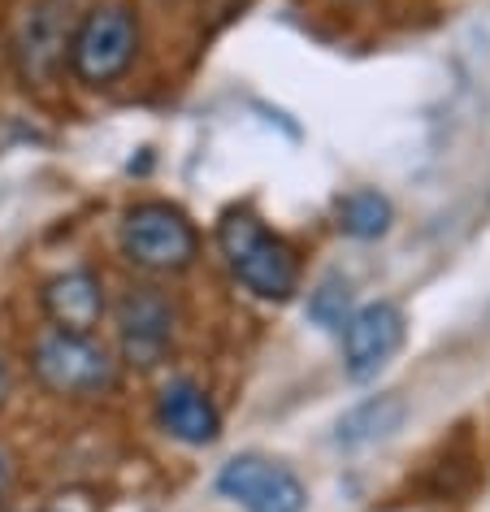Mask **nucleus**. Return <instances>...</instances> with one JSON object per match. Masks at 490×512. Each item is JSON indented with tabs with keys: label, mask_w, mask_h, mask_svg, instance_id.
Masks as SVG:
<instances>
[{
	"label": "nucleus",
	"mask_w": 490,
	"mask_h": 512,
	"mask_svg": "<svg viewBox=\"0 0 490 512\" xmlns=\"http://www.w3.org/2000/svg\"><path fill=\"white\" fill-rule=\"evenodd\" d=\"M135 48H139V27H135V14L122 5H100L92 9L79 27L70 31V70L79 74L83 83L92 87H105L113 79H122L135 61Z\"/></svg>",
	"instance_id": "3"
},
{
	"label": "nucleus",
	"mask_w": 490,
	"mask_h": 512,
	"mask_svg": "<svg viewBox=\"0 0 490 512\" xmlns=\"http://www.w3.org/2000/svg\"><path fill=\"white\" fill-rule=\"evenodd\" d=\"M118 339L126 361L139 369H152L157 361H165L174 343V313L165 296H157L152 287H135L126 291V300L118 304Z\"/></svg>",
	"instance_id": "7"
},
{
	"label": "nucleus",
	"mask_w": 490,
	"mask_h": 512,
	"mask_svg": "<svg viewBox=\"0 0 490 512\" xmlns=\"http://www.w3.org/2000/svg\"><path fill=\"white\" fill-rule=\"evenodd\" d=\"M217 491L235 499L243 512H304L308 491L287 465L269 456H235L217 473Z\"/></svg>",
	"instance_id": "5"
},
{
	"label": "nucleus",
	"mask_w": 490,
	"mask_h": 512,
	"mask_svg": "<svg viewBox=\"0 0 490 512\" xmlns=\"http://www.w3.org/2000/svg\"><path fill=\"white\" fill-rule=\"evenodd\" d=\"M5 482H9V469H5V456H0V495H5Z\"/></svg>",
	"instance_id": "16"
},
{
	"label": "nucleus",
	"mask_w": 490,
	"mask_h": 512,
	"mask_svg": "<svg viewBox=\"0 0 490 512\" xmlns=\"http://www.w3.org/2000/svg\"><path fill=\"white\" fill-rule=\"evenodd\" d=\"M404 343V313L395 304H365L343 322V369L347 378L369 382L378 378V369H386V361L399 352Z\"/></svg>",
	"instance_id": "6"
},
{
	"label": "nucleus",
	"mask_w": 490,
	"mask_h": 512,
	"mask_svg": "<svg viewBox=\"0 0 490 512\" xmlns=\"http://www.w3.org/2000/svg\"><path fill=\"white\" fill-rule=\"evenodd\" d=\"M122 252L126 261L152 274H178L196 261L200 239L174 204H135L122 222Z\"/></svg>",
	"instance_id": "2"
},
{
	"label": "nucleus",
	"mask_w": 490,
	"mask_h": 512,
	"mask_svg": "<svg viewBox=\"0 0 490 512\" xmlns=\"http://www.w3.org/2000/svg\"><path fill=\"white\" fill-rule=\"evenodd\" d=\"M217 243H222L230 274H235L252 296L291 300V291L300 287V261H295V252L248 209H230L222 217Z\"/></svg>",
	"instance_id": "1"
},
{
	"label": "nucleus",
	"mask_w": 490,
	"mask_h": 512,
	"mask_svg": "<svg viewBox=\"0 0 490 512\" xmlns=\"http://www.w3.org/2000/svg\"><path fill=\"white\" fill-rule=\"evenodd\" d=\"M70 31H66V0H40L14 35V57L27 79H53L66 66Z\"/></svg>",
	"instance_id": "8"
},
{
	"label": "nucleus",
	"mask_w": 490,
	"mask_h": 512,
	"mask_svg": "<svg viewBox=\"0 0 490 512\" xmlns=\"http://www.w3.org/2000/svg\"><path fill=\"white\" fill-rule=\"evenodd\" d=\"M44 313L53 330L66 335H92L105 317V283L92 270H70L44 283Z\"/></svg>",
	"instance_id": "9"
},
{
	"label": "nucleus",
	"mask_w": 490,
	"mask_h": 512,
	"mask_svg": "<svg viewBox=\"0 0 490 512\" xmlns=\"http://www.w3.org/2000/svg\"><path fill=\"white\" fill-rule=\"evenodd\" d=\"M157 421H161V430L170 434V439L191 443V447H204V443H213L217 434H222V417H217L213 400L187 378H178V382H170V387L161 391Z\"/></svg>",
	"instance_id": "10"
},
{
	"label": "nucleus",
	"mask_w": 490,
	"mask_h": 512,
	"mask_svg": "<svg viewBox=\"0 0 490 512\" xmlns=\"http://www.w3.org/2000/svg\"><path fill=\"white\" fill-rule=\"evenodd\" d=\"M243 5H248V0H209V14H213V22H222V18H230Z\"/></svg>",
	"instance_id": "14"
},
{
	"label": "nucleus",
	"mask_w": 490,
	"mask_h": 512,
	"mask_svg": "<svg viewBox=\"0 0 490 512\" xmlns=\"http://www.w3.org/2000/svg\"><path fill=\"white\" fill-rule=\"evenodd\" d=\"M5 395H9V369L0 361V404H5Z\"/></svg>",
	"instance_id": "15"
},
{
	"label": "nucleus",
	"mask_w": 490,
	"mask_h": 512,
	"mask_svg": "<svg viewBox=\"0 0 490 512\" xmlns=\"http://www.w3.org/2000/svg\"><path fill=\"white\" fill-rule=\"evenodd\" d=\"M352 291H347L343 278H326L317 291H313V300H308V313H313V322L317 326H326V330H343V322L352 313Z\"/></svg>",
	"instance_id": "13"
},
{
	"label": "nucleus",
	"mask_w": 490,
	"mask_h": 512,
	"mask_svg": "<svg viewBox=\"0 0 490 512\" xmlns=\"http://www.w3.org/2000/svg\"><path fill=\"white\" fill-rule=\"evenodd\" d=\"M31 365L40 382L57 395H100L118 382V369H113V356L100 348L92 335H66V330H48V335L35 343Z\"/></svg>",
	"instance_id": "4"
},
{
	"label": "nucleus",
	"mask_w": 490,
	"mask_h": 512,
	"mask_svg": "<svg viewBox=\"0 0 490 512\" xmlns=\"http://www.w3.org/2000/svg\"><path fill=\"white\" fill-rule=\"evenodd\" d=\"M404 417H408L404 395H395V391L391 395H373V400L356 404L352 413L339 421V443L343 447L378 443V439H386V434H395L399 426H404Z\"/></svg>",
	"instance_id": "11"
},
{
	"label": "nucleus",
	"mask_w": 490,
	"mask_h": 512,
	"mask_svg": "<svg viewBox=\"0 0 490 512\" xmlns=\"http://www.w3.org/2000/svg\"><path fill=\"white\" fill-rule=\"evenodd\" d=\"M391 200L373 187H356L339 196V230L352 239H382L391 230Z\"/></svg>",
	"instance_id": "12"
}]
</instances>
